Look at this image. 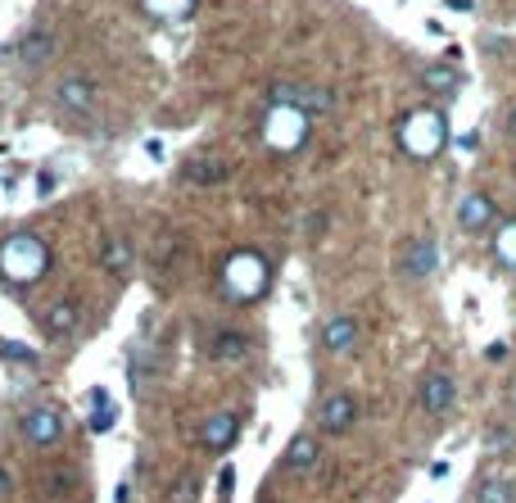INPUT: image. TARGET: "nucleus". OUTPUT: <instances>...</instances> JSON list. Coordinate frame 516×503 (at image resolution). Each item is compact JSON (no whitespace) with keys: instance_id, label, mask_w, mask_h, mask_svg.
Wrapping results in <instances>:
<instances>
[{"instance_id":"nucleus-22","label":"nucleus","mask_w":516,"mask_h":503,"mask_svg":"<svg viewBox=\"0 0 516 503\" xmlns=\"http://www.w3.org/2000/svg\"><path fill=\"white\" fill-rule=\"evenodd\" d=\"M294 105L313 119V114H326L331 110V91H313V87H299V96H294Z\"/></svg>"},{"instance_id":"nucleus-11","label":"nucleus","mask_w":516,"mask_h":503,"mask_svg":"<svg viewBox=\"0 0 516 503\" xmlns=\"http://www.w3.org/2000/svg\"><path fill=\"white\" fill-rule=\"evenodd\" d=\"M55 50H59V41H55L46 27L27 32V37H23V46H18V55H23V64H27V68H46V64L55 59Z\"/></svg>"},{"instance_id":"nucleus-17","label":"nucleus","mask_w":516,"mask_h":503,"mask_svg":"<svg viewBox=\"0 0 516 503\" xmlns=\"http://www.w3.org/2000/svg\"><path fill=\"white\" fill-rule=\"evenodd\" d=\"M213 354H218L222 363H236V359L250 354V336H245V331H222V336L213 341Z\"/></svg>"},{"instance_id":"nucleus-15","label":"nucleus","mask_w":516,"mask_h":503,"mask_svg":"<svg viewBox=\"0 0 516 503\" xmlns=\"http://www.w3.org/2000/svg\"><path fill=\"white\" fill-rule=\"evenodd\" d=\"M421 87H426L430 96H453V91L462 87V78H458L453 64H426V68H421Z\"/></svg>"},{"instance_id":"nucleus-28","label":"nucleus","mask_w":516,"mask_h":503,"mask_svg":"<svg viewBox=\"0 0 516 503\" xmlns=\"http://www.w3.org/2000/svg\"><path fill=\"white\" fill-rule=\"evenodd\" d=\"M9 490H14V481H9V472H5V467H0V499H5V495H9Z\"/></svg>"},{"instance_id":"nucleus-13","label":"nucleus","mask_w":516,"mask_h":503,"mask_svg":"<svg viewBox=\"0 0 516 503\" xmlns=\"http://www.w3.org/2000/svg\"><path fill=\"white\" fill-rule=\"evenodd\" d=\"M236 431H241V417H236L232 408H222V413H213V417L204 422V445H209V449H232V445H236Z\"/></svg>"},{"instance_id":"nucleus-25","label":"nucleus","mask_w":516,"mask_h":503,"mask_svg":"<svg viewBox=\"0 0 516 503\" xmlns=\"http://www.w3.org/2000/svg\"><path fill=\"white\" fill-rule=\"evenodd\" d=\"M499 258H503V263H516V223H508V227L499 232Z\"/></svg>"},{"instance_id":"nucleus-24","label":"nucleus","mask_w":516,"mask_h":503,"mask_svg":"<svg viewBox=\"0 0 516 503\" xmlns=\"http://www.w3.org/2000/svg\"><path fill=\"white\" fill-rule=\"evenodd\" d=\"M195 495H200V481H195V477H177V481L168 486L163 503H195Z\"/></svg>"},{"instance_id":"nucleus-20","label":"nucleus","mask_w":516,"mask_h":503,"mask_svg":"<svg viewBox=\"0 0 516 503\" xmlns=\"http://www.w3.org/2000/svg\"><path fill=\"white\" fill-rule=\"evenodd\" d=\"M154 18H163V23H172V18H186L191 9H195V0H140Z\"/></svg>"},{"instance_id":"nucleus-2","label":"nucleus","mask_w":516,"mask_h":503,"mask_svg":"<svg viewBox=\"0 0 516 503\" xmlns=\"http://www.w3.org/2000/svg\"><path fill=\"white\" fill-rule=\"evenodd\" d=\"M444 141H449V131H444V114L439 110H412L398 123V145L412 159H435L444 150Z\"/></svg>"},{"instance_id":"nucleus-29","label":"nucleus","mask_w":516,"mask_h":503,"mask_svg":"<svg viewBox=\"0 0 516 503\" xmlns=\"http://www.w3.org/2000/svg\"><path fill=\"white\" fill-rule=\"evenodd\" d=\"M508 131L516 136V105H512V114H508Z\"/></svg>"},{"instance_id":"nucleus-21","label":"nucleus","mask_w":516,"mask_h":503,"mask_svg":"<svg viewBox=\"0 0 516 503\" xmlns=\"http://www.w3.org/2000/svg\"><path fill=\"white\" fill-rule=\"evenodd\" d=\"M480 503H516L512 481H508V477H490V481H480Z\"/></svg>"},{"instance_id":"nucleus-3","label":"nucleus","mask_w":516,"mask_h":503,"mask_svg":"<svg viewBox=\"0 0 516 503\" xmlns=\"http://www.w3.org/2000/svg\"><path fill=\"white\" fill-rule=\"evenodd\" d=\"M222 290H227L236 304L258 299V295L267 290V263H263V254H254V250L232 254L227 267H222Z\"/></svg>"},{"instance_id":"nucleus-26","label":"nucleus","mask_w":516,"mask_h":503,"mask_svg":"<svg viewBox=\"0 0 516 503\" xmlns=\"http://www.w3.org/2000/svg\"><path fill=\"white\" fill-rule=\"evenodd\" d=\"M0 354H5V359H18V363H36V354H32V350H23V345H14V341H5V345H0Z\"/></svg>"},{"instance_id":"nucleus-18","label":"nucleus","mask_w":516,"mask_h":503,"mask_svg":"<svg viewBox=\"0 0 516 503\" xmlns=\"http://www.w3.org/2000/svg\"><path fill=\"white\" fill-rule=\"evenodd\" d=\"M100 263H105L109 272H128V263H131V246L123 241V236H109V241L100 246Z\"/></svg>"},{"instance_id":"nucleus-14","label":"nucleus","mask_w":516,"mask_h":503,"mask_svg":"<svg viewBox=\"0 0 516 503\" xmlns=\"http://www.w3.org/2000/svg\"><path fill=\"white\" fill-rule=\"evenodd\" d=\"M435 258H439V254H435V241H430V236H417V241L408 246V254H403V272H408V277H430V272H435Z\"/></svg>"},{"instance_id":"nucleus-9","label":"nucleus","mask_w":516,"mask_h":503,"mask_svg":"<svg viewBox=\"0 0 516 503\" xmlns=\"http://www.w3.org/2000/svg\"><path fill=\"white\" fill-rule=\"evenodd\" d=\"M453 394H458V390H453V377H449V372H430V377L421 381V394H417V399H421L426 413L439 417V413L453 408Z\"/></svg>"},{"instance_id":"nucleus-10","label":"nucleus","mask_w":516,"mask_h":503,"mask_svg":"<svg viewBox=\"0 0 516 503\" xmlns=\"http://www.w3.org/2000/svg\"><path fill=\"white\" fill-rule=\"evenodd\" d=\"M358 345V322L349 318V313H340V318H331L326 327H322V350L326 354H349Z\"/></svg>"},{"instance_id":"nucleus-8","label":"nucleus","mask_w":516,"mask_h":503,"mask_svg":"<svg viewBox=\"0 0 516 503\" xmlns=\"http://www.w3.org/2000/svg\"><path fill=\"white\" fill-rule=\"evenodd\" d=\"M77 322H82V309H77L73 299H55V304L46 309V318H41V327H46V336H50V341L73 336V331H77Z\"/></svg>"},{"instance_id":"nucleus-1","label":"nucleus","mask_w":516,"mask_h":503,"mask_svg":"<svg viewBox=\"0 0 516 503\" xmlns=\"http://www.w3.org/2000/svg\"><path fill=\"white\" fill-rule=\"evenodd\" d=\"M50 267V250L36 232H14L5 246H0V277L14 281V286H32L41 281Z\"/></svg>"},{"instance_id":"nucleus-6","label":"nucleus","mask_w":516,"mask_h":503,"mask_svg":"<svg viewBox=\"0 0 516 503\" xmlns=\"http://www.w3.org/2000/svg\"><path fill=\"white\" fill-rule=\"evenodd\" d=\"M23 440L36 445V449H50L64 440V413L59 408H32L23 417Z\"/></svg>"},{"instance_id":"nucleus-23","label":"nucleus","mask_w":516,"mask_h":503,"mask_svg":"<svg viewBox=\"0 0 516 503\" xmlns=\"http://www.w3.org/2000/svg\"><path fill=\"white\" fill-rule=\"evenodd\" d=\"M91 408H96V413H91V431H109V426H114V403H109L105 390L91 394Z\"/></svg>"},{"instance_id":"nucleus-27","label":"nucleus","mask_w":516,"mask_h":503,"mask_svg":"<svg viewBox=\"0 0 516 503\" xmlns=\"http://www.w3.org/2000/svg\"><path fill=\"white\" fill-rule=\"evenodd\" d=\"M50 481H55V486H50L55 495H68V490H73V477H64V472H55Z\"/></svg>"},{"instance_id":"nucleus-4","label":"nucleus","mask_w":516,"mask_h":503,"mask_svg":"<svg viewBox=\"0 0 516 503\" xmlns=\"http://www.w3.org/2000/svg\"><path fill=\"white\" fill-rule=\"evenodd\" d=\"M55 105H59L64 119H87L100 105V82L87 78V73H64L55 82Z\"/></svg>"},{"instance_id":"nucleus-16","label":"nucleus","mask_w":516,"mask_h":503,"mask_svg":"<svg viewBox=\"0 0 516 503\" xmlns=\"http://www.w3.org/2000/svg\"><path fill=\"white\" fill-rule=\"evenodd\" d=\"M317 458H322V445L313 435H294L290 449H285V467L290 472H308V467H317Z\"/></svg>"},{"instance_id":"nucleus-5","label":"nucleus","mask_w":516,"mask_h":503,"mask_svg":"<svg viewBox=\"0 0 516 503\" xmlns=\"http://www.w3.org/2000/svg\"><path fill=\"white\" fill-rule=\"evenodd\" d=\"M263 136L272 150H299L304 136H308V114L299 105H272L267 123H263Z\"/></svg>"},{"instance_id":"nucleus-19","label":"nucleus","mask_w":516,"mask_h":503,"mask_svg":"<svg viewBox=\"0 0 516 503\" xmlns=\"http://www.w3.org/2000/svg\"><path fill=\"white\" fill-rule=\"evenodd\" d=\"M186 177L191 182H222L227 177V163L222 159H191L186 163Z\"/></svg>"},{"instance_id":"nucleus-12","label":"nucleus","mask_w":516,"mask_h":503,"mask_svg":"<svg viewBox=\"0 0 516 503\" xmlns=\"http://www.w3.org/2000/svg\"><path fill=\"white\" fill-rule=\"evenodd\" d=\"M458 223H462L467 232H485V227L494 223V200L480 195V191H471V195L458 204Z\"/></svg>"},{"instance_id":"nucleus-7","label":"nucleus","mask_w":516,"mask_h":503,"mask_svg":"<svg viewBox=\"0 0 516 503\" xmlns=\"http://www.w3.org/2000/svg\"><path fill=\"white\" fill-rule=\"evenodd\" d=\"M354 422H358V399H354V394H345V390H340V394H331V399L317 408V426H322V431H331V435L349 431Z\"/></svg>"}]
</instances>
